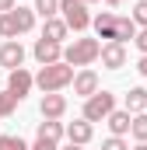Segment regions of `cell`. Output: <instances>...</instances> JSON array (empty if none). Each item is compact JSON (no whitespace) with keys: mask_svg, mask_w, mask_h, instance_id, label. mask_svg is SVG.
Listing matches in <instances>:
<instances>
[{"mask_svg":"<svg viewBox=\"0 0 147 150\" xmlns=\"http://www.w3.org/2000/svg\"><path fill=\"white\" fill-rule=\"evenodd\" d=\"M28 150H56V143H46V140H39L35 147H28Z\"/></svg>","mask_w":147,"mask_h":150,"instance_id":"obj_26","label":"cell"},{"mask_svg":"<svg viewBox=\"0 0 147 150\" xmlns=\"http://www.w3.org/2000/svg\"><path fill=\"white\" fill-rule=\"evenodd\" d=\"M95 91H98V74H95V70H81V74L74 77V94L91 98Z\"/></svg>","mask_w":147,"mask_h":150,"instance_id":"obj_12","label":"cell"},{"mask_svg":"<svg viewBox=\"0 0 147 150\" xmlns=\"http://www.w3.org/2000/svg\"><path fill=\"white\" fill-rule=\"evenodd\" d=\"M63 133H67V140H70V143L84 147V143H91V136H95V126H91V122H84V119H77V122H70Z\"/></svg>","mask_w":147,"mask_h":150,"instance_id":"obj_11","label":"cell"},{"mask_svg":"<svg viewBox=\"0 0 147 150\" xmlns=\"http://www.w3.org/2000/svg\"><path fill=\"white\" fill-rule=\"evenodd\" d=\"M14 108H18V98H14L11 91H0V119H7Z\"/></svg>","mask_w":147,"mask_h":150,"instance_id":"obj_20","label":"cell"},{"mask_svg":"<svg viewBox=\"0 0 147 150\" xmlns=\"http://www.w3.org/2000/svg\"><path fill=\"white\" fill-rule=\"evenodd\" d=\"M67 25H63V18H46V25H42V38H49V42H60L63 45V38H67Z\"/></svg>","mask_w":147,"mask_h":150,"instance_id":"obj_13","label":"cell"},{"mask_svg":"<svg viewBox=\"0 0 147 150\" xmlns=\"http://www.w3.org/2000/svg\"><path fill=\"white\" fill-rule=\"evenodd\" d=\"M84 4H95V0H84Z\"/></svg>","mask_w":147,"mask_h":150,"instance_id":"obj_32","label":"cell"},{"mask_svg":"<svg viewBox=\"0 0 147 150\" xmlns=\"http://www.w3.org/2000/svg\"><path fill=\"white\" fill-rule=\"evenodd\" d=\"M0 11L7 14V11H14V0H0Z\"/></svg>","mask_w":147,"mask_h":150,"instance_id":"obj_27","label":"cell"},{"mask_svg":"<svg viewBox=\"0 0 147 150\" xmlns=\"http://www.w3.org/2000/svg\"><path fill=\"white\" fill-rule=\"evenodd\" d=\"M105 4H109V7H119V4H123V0H105Z\"/></svg>","mask_w":147,"mask_h":150,"instance_id":"obj_30","label":"cell"},{"mask_svg":"<svg viewBox=\"0 0 147 150\" xmlns=\"http://www.w3.org/2000/svg\"><path fill=\"white\" fill-rule=\"evenodd\" d=\"M98 56H102L105 70H119V67H126V49H123V42H105V45L98 49Z\"/></svg>","mask_w":147,"mask_h":150,"instance_id":"obj_8","label":"cell"},{"mask_svg":"<svg viewBox=\"0 0 147 150\" xmlns=\"http://www.w3.org/2000/svg\"><path fill=\"white\" fill-rule=\"evenodd\" d=\"M60 136H63V126H60L56 119L39 122V140H46V143H60Z\"/></svg>","mask_w":147,"mask_h":150,"instance_id":"obj_17","label":"cell"},{"mask_svg":"<svg viewBox=\"0 0 147 150\" xmlns=\"http://www.w3.org/2000/svg\"><path fill=\"white\" fill-rule=\"evenodd\" d=\"M91 25H95L98 38H109V42H126V38L137 35V25H133L130 18L112 14V11H102L98 18H91Z\"/></svg>","mask_w":147,"mask_h":150,"instance_id":"obj_1","label":"cell"},{"mask_svg":"<svg viewBox=\"0 0 147 150\" xmlns=\"http://www.w3.org/2000/svg\"><path fill=\"white\" fill-rule=\"evenodd\" d=\"M112 108H116V94L95 91V94L84 101V122H102V119H109Z\"/></svg>","mask_w":147,"mask_h":150,"instance_id":"obj_4","label":"cell"},{"mask_svg":"<svg viewBox=\"0 0 147 150\" xmlns=\"http://www.w3.org/2000/svg\"><path fill=\"white\" fill-rule=\"evenodd\" d=\"M32 80H35V87L42 91V94H56V91H63L67 84H74V67H67V63L60 59V63L42 67L39 77H32Z\"/></svg>","mask_w":147,"mask_h":150,"instance_id":"obj_2","label":"cell"},{"mask_svg":"<svg viewBox=\"0 0 147 150\" xmlns=\"http://www.w3.org/2000/svg\"><path fill=\"white\" fill-rule=\"evenodd\" d=\"M11 21H14L18 35H25V32L35 28V11H28V7H14V11H11Z\"/></svg>","mask_w":147,"mask_h":150,"instance_id":"obj_14","label":"cell"},{"mask_svg":"<svg viewBox=\"0 0 147 150\" xmlns=\"http://www.w3.org/2000/svg\"><path fill=\"white\" fill-rule=\"evenodd\" d=\"M39 112H42V119H60V115L67 112V98H63L60 91H56V94H42Z\"/></svg>","mask_w":147,"mask_h":150,"instance_id":"obj_10","label":"cell"},{"mask_svg":"<svg viewBox=\"0 0 147 150\" xmlns=\"http://www.w3.org/2000/svg\"><path fill=\"white\" fill-rule=\"evenodd\" d=\"M32 87H35V80H32V74H28L25 67H18V70H11V74H7V91H11L18 101H21Z\"/></svg>","mask_w":147,"mask_h":150,"instance_id":"obj_6","label":"cell"},{"mask_svg":"<svg viewBox=\"0 0 147 150\" xmlns=\"http://www.w3.org/2000/svg\"><path fill=\"white\" fill-rule=\"evenodd\" d=\"M130 119H133L130 112H116V108H112L109 119H105V122H109V129H112V136H123V133H130Z\"/></svg>","mask_w":147,"mask_h":150,"instance_id":"obj_16","label":"cell"},{"mask_svg":"<svg viewBox=\"0 0 147 150\" xmlns=\"http://www.w3.org/2000/svg\"><path fill=\"white\" fill-rule=\"evenodd\" d=\"M130 21L147 28V0H137V4H133V18H130Z\"/></svg>","mask_w":147,"mask_h":150,"instance_id":"obj_22","label":"cell"},{"mask_svg":"<svg viewBox=\"0 0 147 150\" xmlns=\"http://www.w3.org/2000/svg\"><path fill=\"white\" fill-rule=\"evenodd\" d=\"M147 108V87H130V94H126V112L137 115Z\"/></svg>","mask_w":147,"mask_h":150,"instance_id":"obj_15","label":"cell"},{"mask_svg":"<svg viewBox=\"0 0 147 150\" xmlns=\"http://www.w3.org/2000/svg\"><path fill=\"white\" fill-rule=\"evenodd\" d=\"M35 11L42 18H56L60 14V0H35Z\"/></svg>","mask_w":147,"mask_h":150,"instance_id":"obj_19","label":"cell"},{"mask_svg":"<svg viewBox=\"0 0 147 150\" xmlns=\"http://www.w3.org/2000/svg\"><path fill=\"white\" fill-rule=\"evenodd\" d=\"M98 49H102L98 38H74L70 45L63 49V63L67 67H88V63L98 59Z\"/></svg>","mask_w":147,"mask_h":150,"instance_id":"obj_3","label":"cell"},{"mask_svg":"<svg viewBox=\"0 0 147 150\" xmlns=\"http://www.w3.org/2000/svg\"><path fill=\"white\" fill-rule=\"evenodd\" d=\"M137 70H140V74L147 77V56H140V63H137Z\"/></svg>","mask_w":147,"mask_h":150,"instance_id":"obj_28","label":"cell"},{"mask_svg":"<svg viewBox=\"0 0 147 150\" xmlns=\"http://www.w3.org/2000/svg\"><path fill=\"white\" fill-rule=\"evenodd\" d=\"M130 133H133V140L147 143V115L144 112H137L133 119H130Z\"/></svg>","mask_w":147,"mask_h":150,"instance_id":"obj_18","label":"cell"},{"mask_svg":"<svg viewBox=\"0 0 147 150\" xmlns=\"http://www.w3.org/2000/svg\"><path fill=\"white\" fill-rule=\"evenodd\" d=\"M32 52H35V59L42 67L63 59V45H60V42H49V38H35V49H32Z\"/></svg>","mask_w":147,"mask_h":150,"instance_id":"obj_7","label":"cell"},{"mask_svg":"<svg viewBox=\"0 0 147 150\" xmlns=\"http://www.w3.org/2000/svg\"><path fill=\"white\" fill-rule=\"evenodd\" d=\"M63 150H84V147H77V143H67V147H63Z\"/></svg>","mask_w":147,"mask_h":150,"instance_id":"obj_29","label":"cell"},{"mask_svg":"<svg viewBox=\"0 0 147 150\" xmlns=\"http://www.w3.org/2000/svg\"><path fill=\"white\" fill-rule=\"evenodd\" d=\"M21 63H25V49H21V42H18V38L4 42V49H0V67H7V70H18Z\"/></svg>","mask_w":147,"mask_h":150,"instance_id":"obj_9","label":"cell"},{"mask_svg":"<svg viewBox=\"0 0 147 150\" xmlns=\"http://www.w3.org/2000/svg\"><path fill=\"white\" fill-rule=\"evenodd\" d=\"M0 38H18V28H14V21H11V11L7 14H0Z\"/></svg>","mask_w":147,"mask_h":150,"instance_id":"obj_21","label":"cell"},{"mask_svg":"<svg viewBox=\"0 0 147 150\" xmlns=\"http://www.w3.org/2000/svg\"><path fill=\"white\" fill-rule=\"evenodd\" d=\"M102 150H130V147L123 143V136H109V140L102 143Z\"/></svg>","mask_w":147,"mask_h":150,"instance_id":"obj_24","label":"cell"},{"mask_svg":"<svg viewBox=\"0 0 147 150\" xmlns=\"http://www.w3.org/2000/svg\"><path fill=\"white\" fill-rule=\"evenodd\" d=\"M60 11H63V25L74 28V32H84L91 25V14H88L84 0H60Z\"/></svg>","mask_w":147,"mask_h":150,"instance_id":"obj_5","label":"cell"},{"mask_svg":"<svg viewBox=\"0 0 147 150\" xmlns=\"http://www.w3.org/2000/svg\"><path fill=\"white\" fill-rule=\"evenodd\" d=\"M0 150H28L21 136H0Z\"/></svg>","mask_w":147,"mask_h":150,"instance_id":"obj_23","label":"cell"},{"mask_svg":"<svg viewBox=\"0 0 147 150\" xmlns=\"http://www.w3.org/2000/svg\"><path fill=\"white\" fill-rule=\"evenodd\" d=\"M133 42H137V49L147 56V28H144V32H137V35H133Z\"/></svg>","mask_w":147,"mask_h":150,"instance_id":"obj_25","label":"cell"},{"mask_svg":"<svg viewBox=\"0 0 147 150\" xmlns=\"http://www.w3.org/2000/svg\"><path fill=\"white\" fill-rule=\"evenodd\" d=\"M133 150H147V143H137V147H133Z\"/></svg>","mask_w":147,"mask_h":150,"instance_id":"obj_31","label":"cell"}]
</instances>
